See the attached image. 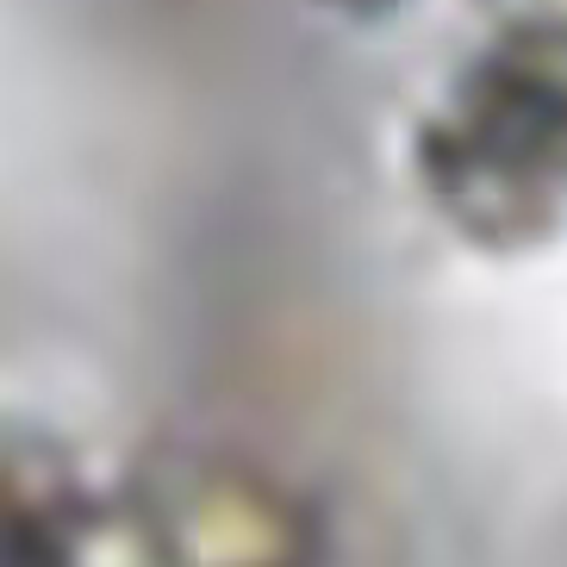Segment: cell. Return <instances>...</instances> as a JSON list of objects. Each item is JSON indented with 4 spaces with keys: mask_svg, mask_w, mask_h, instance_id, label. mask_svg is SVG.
Returning <instances> with one entry per match:
<instances>
[{
    "mask_svg": "<svg viewBox=\"0 0 567 567\" xmlns=\"http://www.w3.org/2000/svg\"><path fill=\"white\" fill-rule=\"evenodd\" d=\"M132 567H324V536L281 481L225 455H175L125 493Z\"/></svg>",
    "mask_w": 567,
    "mask_h": 567,
    "instance_id": "cell-1",
    "label": "cell"
},
{
    "mask_svg": "<svg viewBox=\"0 0 567 567\" xmlns=\"http://www.w3.org/2000/svg\"><path fill=\"white\" fill-rule=\"evenodd\" d=\"M7 567H132L125 493L87 486L69 462L13 455L7 467Z\"/></svg>",
    "mask_w": 567,
    "mask_h": 567,
    "instance_id": "cell-2",
    "label": "cell"
}]
</instances>
